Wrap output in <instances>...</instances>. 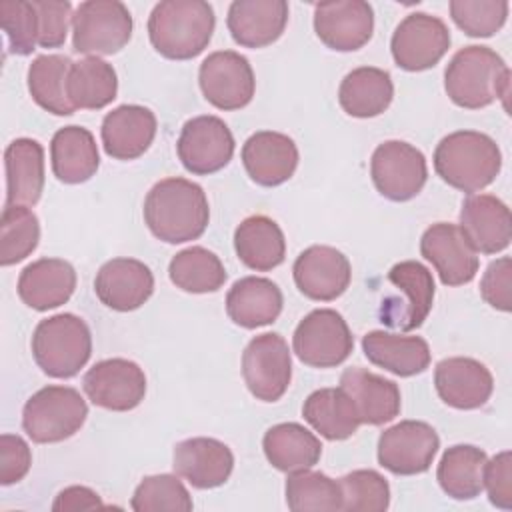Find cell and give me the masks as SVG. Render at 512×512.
Returning <instances> with one entry per match:
<instances>
[{
	"label": "cell",
	"instance_id": "obj_1",
	"mask_svg": "<svg viewBox=\"0 0 512 512\" xmlns=\"http://www.w3.org/2000/svg\"><path fill=\"white\" fill-rule=\"evenodd\" d=\"M144 222L148 230L166 244H182L204 234L210 208L208 198L192 180L164 178L144 198Z\"/></svg>",
	"mask_w": 512,
	"mask_h": 512
},
{
	"label": "cell",
	"instance_id": "obj_2",
	"mask_svg": "<svg viewBox=\"0 0 512 512\" xmlns=\"http://www.w3.org/2000/svg\"><path fill=\"white\" fill-rule=\"evenodd\" d=\"M216 26L212 4L204 0H162L148 18V38L168 60L196 58L210 44Z\"/></svg>",
	"mask_w": 512,
	"mask_h": 512
},
{
	"label": "cell",
	"instance_id": "obj_3",
	"mask_svg": "<svg viewBox=\"0 0 512 512\" xmlns=\"http://www.w3.org/2000/svg\"><path fill=\"white\" fill-rule=\"evenodd\" d=\"M444 90L460 108H486L508 96V64L488 46H464L450 58L444 70Z\"/></svg>",
	"mask_w": 512,
	"mask_h": 512
},
{
	"label": "cell",
	"instance_id": "obj_4",
	"mask_svg": "<svg viewBox=\"0 0 512 512\" xmlns=\"http://www.w3.org/2000/svg\"><path fill=\"white\" fill-rule=\"evenodd\" d=\"M434 170L452 188L476 194L490 186L502 168L498 144L484 132L456 130L434 150Z\"/></svg>",
	"mask_w": 512,
	"mask_h": 512
},
{
	"label": "cell",
	"instance_id": "obj_5",
	"mask_svg": "<svg viewBox=\"0 0 512 512\" xmlns=\"http://www.w3.org/2000/svg\"><path fill=\"white\" fill-rule=\"evenodd\" d=\"M30 348L44 374L50 378H72L90 360L92 334L80 316L62 312L36 324Z\"/></svg>",
	"mask_w": 512,
	"mask_h": 512
},
{
	"label": "cell",
	"instance_id": "obj_6",
	"mask_svg": "<svg viewBox=\"0 0 512 512\" xmlns=\"http://www.w3.org/2000/svg\"><path fill=\"white\" fill-rule=\"evenodd\" d=\"M88 406L72 386H44L22 408V428L36 444H54L74 436L86 422Z\"/></svg>",
	"mask_w": 512,
	"mask_h": 512
},
{
	"label": "cell",
	"instance_id": "obj_7",
	"mask_svg": "<svg viewBox=\"0 0 512 512\" xmlns=\"http://www.w3.org/2000/svg\"><path fill=\"white\" fill-rule=\"evenodd\" d=\"M386 278L392 292L382 300L380 322L400 332L420 328L434 304L432 272L416 260H402L388 270Z\"/></svg>",
	"mask_w": 512,
	"mask_h": 512
},
{
	"label": "cell",
	"instance_id": "obj_8",
	"mask_svg": "<svg viewBox=\"0 0 512 512\" xmlns=\"http://www.w3.org/2000/svg\"><path fill=\"white\" fill-rule=\"evenodd\" d=\"M132 14L120 0H86L72 16V48L78 54L110 56L132 38Z\"/></svg>",
	"mask_w": 512,
	"mask_h": 512
},
{
	"label": "cell",
	"instance_id": "obj_9",
	"mask_svg": "<svg viewBox=\"0 0 512 512\" xmlns=\"http://www.w3.org/2000/svg\"><path fill=\"white\" fill-rule=\"evenodd\" d=\"M352 348V332L342 314L332 308L308 312L292 336L294 354L302 364L312 368L340 366L352 354Z\"/></svg>",
	"mask_w": 512,
	"mask_h": 512
},
{
	"label": "cell",
	"instance_id": "obj_10",
	"mask_svg": "<svg viewBox=\"0 0 512 512\" xmlns=\"http://www.w3.org/2000/svg\"><path fill=\"white\" fill-rule=\"evenodd\" d=\"M242 378L256 400H280L292 380L288 342L278 332L254 336L242 352Z\"/></svg>",
	"mask_w": 512,
	"mask_h": 512
},
{
	"label": "cell",
	"instance_id": "obj_11",
	"mask_svg": "<svg viewBox=\"0 0 512 512\" xmlns=\"http://www.w3.org/2000/svg\"><path fill=\"white\" fill-rule=\"evenodd\" d=\"M370 176L384 198L406 202L422 192L428 180V166L416 146L402 140H386L372 152Z\"/></svg>",
	"mask_w": 512,
	"mask_h": 512
},
{
	"label": "cell",
	"instance_id": "obj_12",
	"mask_svg": "<svg viewBox=\"0 0 512 512\" xmlns=\"http://www.w3.org/2000/svg\"><path fill=\"white\" fill-rule=\"evenodd\" d=\"M450 30L442 18L412 12L394 30L390 52L398 68L422 72L434 68L450 48Z\"/></svg>",
	"mask_w": 512,
	"mask_h": 512
},
{
	"label": "cell",
	"instance_id": "obj_13",
	"mask_svg": "<svg viewBox=\"0 0 512 512\" xmlns=\"http://www.w3.org/2000/svg\"><path fill=\"white\" fill-rule=\"evenodd\" d=\"M204 98L218 110H240L254 98L256 80L246 56L234 50L208 54L198 68Z\"/></svg>",
	"mask_w": 512,
	"mask_h": 512
},
{
	"label": "cell",
	"instance_id": "obj_14",
	"mask_svg": "<svg viewBox=\"0 0 512 512\" xmlns=\"http://www.w3.org/2000/svg\"><path fill=\"white\" fill-rule=\"evenodd\" d=\"M440 448L436 430L422 420H402L378 438V464L396 476L426 472Z\"/></svg>",
	"mask_w": 512,
	"mask_h": 512
},
{
	"label": "cell",
	"instance_id": "obj_15",
	"mask_svg": "<svg viewBox=\"0 0 512 512\" xmlns=\"http://www.w3.org/2000/svg\"><path fill=\"white\" fill-rule=\"evenodd\" d=\"M176 152L188 172L208 176L222 170L232 160L234 136L222 118L212 114L196 116L184 122Z\"/></svg>",
	"mask_w": 512,
	"mask_h": 512
},
{
	"label": "cell",
	"instance_id": "obj_16",
	"mask_svg": "<svg viewBox=\"0 0 512 512\" xmlns=\"http://www.w3.org/2000/svg\"><path fill=\"white\" fill-rule=\"evenodd\" d=\"M82 388L94 406L128 412L146 396V374L128 358H106L84 374Z\"/></svg>",
	"mask_w": 512,
	"mask_h": 512
},
{
	"label": "cell",
	"instance_id": "obj_17",
	"mask_svg": "<svg viewBox=\"0 0 512 512\" xmlns=\"http://www.w3.org/2000/svg\"><path fill=\"white\" fill-rule=\"evenodd\" d=\"M420 254L434 266L444 286H462L478 272V252L470 246L460 226L436 222L420 238Z\"/></svg>",
	"mask_w": 512,
	"mask_h": 512
},
{
	"label": "cell",
	"instance_id": "obj_18",
	"mask_svg": "<svg viewBox=\"0 0 512 512\" xmlns=\"http://www.w3.org/2000/svg\"><path fill=\"white\" fill-rule=\"evenodd\" d=\"M314 32L336 52L362 48L374 32V10L364 0H332L314 6Z\"/></svg>",
	"mask_w": 512,
	"mask_h": 512
},
{
	"label": "cell",
	"instance_id": "obj_19",
	"mask_svg": "<svg viewBox=\"0 0 512 512\" xmlns=\"http://www.w3.org/2000/svg\"><path fill=\"white\" fill-rule=\"evenodd\" d=\"M296 288L310 300L330 302L346 292L352 280L348 258L324 244L308 246L298 254L292 266Z\"/></svg>",
	"mask_w": 512,
	"mask_h": 512
},
{
	"label": "cell",
	"instance_id": "obj_20",
	"mask_svg": "<svg viewBox=\"0 0 512 512\" xmlns=\"http://www.w3.org/2000/svg\"><path fill=\"white\" fill-rule=\"evenodd\" d=\"M94 292L104 306L116 312H132L152 296L154 274L136 258H112L96 272Z\"/></svg>",
	"mask_w": 512,
	"mask_h": 512
},
{
	"label": "cell",
	"instance_id": "obj_21",
	"mask_svg": "<svg viewBox=\"0 0 512 512\" xmlns=\"http://www.w3.org/2000/svg\"><path fill=\"white\" fill-rule=\"evenodd\" d=\"M434 386L444 404L456 410H474L490 400L494 378L480 360L452 356L436 364Z\"/></svg>",
	"mask_w": 512,
	"mask_h": 512
},
{
	"label": "cell",
	"instance_id": "obj_22",
	"mask_svg": "<svg viewBox=\"0 0 512 512\" xmlns=\"http://www.w3.org/2000/svg\"><path fill=\"white\" fill-rule=\"evenodd\" d=\"M460 230L480 254H498L510 246V208L494 194H468L460 208Z\"/></svg>",
	"mask_w": 512,
	"mask_h": 512
},
{
	"label": "cell",
	"instance_id": "obj_23",
	"mask_svg": "<svg viewBox=\"0 0 512 512\" xmlns=\"http://www.w3.org/2000/svg\"><path fill=\"white\" fill-rule=\"evenodd\" d=\"M174 472L198 490H210L222 486L234 468L232 450L206 436L186 438L174 446L172 454Z\"/></svg>",
	"mask_w": 512,
	"mask_h": 512
},
{
	"label": "cell",
	"instance_id": "obj_24",
	"mask_svg": "<svg viewBox=\"0 0 512 512\" xmlns=\"http://www.w3.org/2000/svg\"><path fill=\"white\" fill-rule=\"evenodd\" d=\"M242 164L246 174L258 186H280L290 180L298 168V148L282 132H254L242 146Z\"/></svg>",
	"mask_w": 512,
	"mask_h": 512
},
{
	"label": "cell",
	"instance_id": "obj_25",
	"mask_svg": "<svg viewBox=\"0 0 512 512\" xmlns=\"http://www.w3.org/2000/svg\"><path fill=\"white\" fill-rule=\"evenodd\" d=\"M156 128L158 122L150 108L138 104L116 106L102 120L104 152L114 160H136L154 142Z\"/></svg>",
	"mask_w": 512,
	"mask_h": 512
},
{
	"label": "cell",
	"instance_id": "obj_26",
	"mask_svg": "<svg viewBox=\"0 0 512 512\" xmlns=\"http://www.w3.org/2000/svg\"><path fill=\"white\" fill-rule=\"evenodd\" d=\"M288 12L284 0H234L228 8L226 26L236 44L264 48L282 36Z\"/></svg>",
	"mask_w": 512,
	"mask_h": 512
},
{
	"label": "cell",
	"instance_id": "obj_27",
	"mask_svg": "<svg viewBox=\"0 0 512 512\" xmlns=\"http://www.w3.org/2000/svg\"><path fill=\"white\" fill-rule=\"evenodd\" d=\"M76 288V270L62 258H40L30 262L18 276L20 300L38 312L58 308L70 300Z\"/></svg>",
	"mask_w": 512,
	"mask_h": 512
},
{
	"label": "cell",
	"instance_id": "obj_28",
	"mask_svg": "<svg viewBox=\"0 0 512 512\" xmlns=\"http://www.w3.org/2000/svg\"><path fill=\"white\" fill-rule=\"evenodd\" d=\"M340 388L354 402L362 424L382 426L400 414V388L394 380L354 366L342 372Z\"/></svg>",
	"mask_w": 512,
	"mask_h": 512
},
{
	"label": "cell",
	"instance_id": "obj_29",
	"mask_svg": "<svg viewBox=\"0 0 512 512\" xmlns=\"http://www.w3.org/2000/svg\"><path fill=\"white\" fill-rule=\"evenodd\" d=\"M4 206H34L44 190V148L34 138H16L4 150Z\"/></svg>",
	"mask_w": 512,
	"mask_h": 512
},
{
	"label": "cell",
	"instance_id": "obj_30",
	"mask_svg": "<svg viewBox=\"0 0 512 512\" xmlns=\"http://www.w3.org/2000/svg\"><path fill=\"white\" fill-rule=\"evenodd\" d=\"M284 306L282 290L262 276H244L226 294V314L240 328H260L272 324Z\"/></svg>",
	"mask_w": 512,
	"mask_h": 512
},
{
	"label": "cell",
	"instance_id": "obj_31",
	"mask_svg": "<svg viewBox=\"0 0 512 512\" xmlns=\"http://www.w3.org/2000/svg\"><path fill=\"white\" fill-rule=\"evenodd\" d=\"M364 356L400 378L422 374L430 366V346L422 336L372 330L362 336Z\"/></svg>",
	"mask_w": 512,
	"mask_h": 512
},
{
	"label": "cell",
	"instance_id": "obj_32",
	"mask_svg": "<svg viewBox=\"0 0 512 512\" xmlns=\"http://www.w3.org/2000/svg\"><path fill=\"white\" fill-rule=\"evenodd\" d=\"M50 160L52 172L60 182L82 184L90 180L100 166V154L92 132L74 124L56 130L50 142Z\"/></svg>",
	"mask_w": 512,
	"mask_h": 512
},
{
	"label": "cell",
	"instance_id": "obj_33",
	"mask_svg": "<svg viewBox=\"0 0 512 512\" xmlns=\"http://www.w3.org/2000/svg\"><path fill=\"white\" fill-rule=\"evenodd\" d=\"M238 260L256 272H268L284 262L286 238L282 228L264 214L244 218L234 230Z\"/></svg>",
	"mask_w": 512,
	"mask_h": 512
},
{
	"label": "cell",
	"instance_id": "obj_34",
	"mask_svg": "<svg viewBox=\"0 0 512 512\" xmlns=\"http://www.w3.org/2000/svg\"><path fill=\"white\" fill-rule=\"evenodd\" d=\"M394 98V84L386 70L360 66L344 76L338 88V102L348 116L374 118L388 110Z\"/></svg>",
	"mask_w": 512,
	"mask_h": 512
},
{
	"label": "cell",
	"instance_id": "obj_35",
	"mask_svg": "<svg viewBox=\"0 0 512 512\" xmlns=\"http://www.w3.org/2000/svg\"><path fill=\"white\" fill-rule=\"evenodd\" d=\"M262 448L266 460L286 474L312 468L322 456L320 440L298 422L270 426L262 438Z\"/></svg>",
	"mask_w": 512,
	"mask_h": 512
},
{
	"label": "cell",
	"instance_id": "obj_36",
	"mask_svg": "<svg viewBox=\"0 0 512 512\" xmlns=\"http://www.w3.org/2000/svg\"><path fill=\"white\" fill-rule=\"evenodd\" d=\"M304 420L326 440H346L362 424L350 396L338 388H320L302 404Z\"/></svg>",
	"mask_w": 512,
	"mask_h": 512
},
{
	"label": "cell",
	"instance_id": "obj_37",
	"mask_svg": "<svg viewBox=\"0 0 512 512\" xmlns=\"http://www.w3.org/2000/svg\"><path fill=\"white\" fill-rule=\"evenodd\" d=\"M118 94V76L112 64L98 56L72 62L66 78V96L74 108L100 110Z\"/></svg>",
	"mask_w": 512,
	"mask_h": 512
},
{
	"label": "cell",
	"instance_id": "obj_38",
	"mask_svg": "<svg viewBox=\"0 0 512 512\" xmlns=\"http://www.w3.org/2000/svg\"><path fill=\"white\" fill-rule=\"evenodd\" d=\"M488 456L472 444H456L444 450L436 480L446 496L454 500H472L484 490L482 472Z\"/></svg>",
	"mask_w": 512,
	"mask_h": 512
},
{
	"label": "cell",
	"instance_id": "obj_39",
	"mask_svg": "<svg viewBox=\"0 0 512 512\" xmlns=\"http://www.w3.org/2000/svg\"><path fill=\"white\" fill-rule=\"evenodd\" d=\"M72 60L62 54H42L28 66V92L32 100L54 116L74 114V106L66 96V78Z\"/></svg>",
	"mask_w": 512,
	"mask_h": 512
},
{
	"label": "cell",
	"instance_id": "obj_40",
	"mask_svg": "<svg viewBox=\"0 0 512 512\" xmlns=\"http://www.w3.org/2000/svg\"><path fill=\"white\" fill-rule=\"evenodd\" d=\"M168 276L176 288L190 294L216 292L228 278L222 260L202 246H190L174 254L168 264Z\"/></svg>",
	"mask_w": 512,
	"mask_h": 512
},
{
	"label": "cell",
	"instance_id": "obj_41",
	"mask_svg": "<svg viewBox=\"0 0 512 512\" xmlns=\"http://www.w3.org/2000/svg\"><path fill=\"white\" fill-rule=\"evenodd\" d=\"M284 492L286 504L292 512L342 510L340 482L310 468L288 472Z\"/></svg>",
	"mask_w": 512,
	"mask_h": 512
},
{
	"label": "cell",
	"instance_id": "obj_42",
	"mask_svg": "<svg viewBox=\"0 0 512 512\" xmlns=\"http://www.w3.org/2000/svg\"><path fill=\"white\" fill-rule=\"evenodd\" d=\"M38 240V216L28 206H4L0 218V264L22 262L36 250Z\"/></svg>",
	"mask_w": 512,
	"mask_h": 512
},
{
	"label": "cell",
	"instance_id": "obj_43",
	"mask_svg": "<svg viewBox=\"0 0 512 512\" xmlns=\"http://www.w3.org/2000/svg\"><path fill=\"white\" fill-rule=\"evenodd\" d=\"M192 498L178 474H154L136 486L130 508L136 512H190Z\"/></svg>",
	"mask_w": 512,
	"mask_h": 512
},
{
	"label": "cell",
	"instance_id": "obj_44",
	"mask_svg": "<svg viewBox=\"0 0 512 512\" xmlns=\"http://www.w3.org/2000/svg\"><path fill=\"white\" fill-rule=\"evenodd\" d=\"M342 510L384 512L390 506V486L376 470H352L340 480Z\"/></svg>",
	"mask_w": 512,
	"mask_h": 512
},
{
	"label": "cell",
	"instance_id": "obj_45",
	"mask_svg": "<svg viewBox=\"0 0 512 512\" xmlns=\"http://www.w3.org/2000/svg\"><path fill=\"white\" fill-rule=\"evenodd\" d=\"M508 8L506 0H452L450 16L464 34L490 38L506 24Z\"/></svg>",
	"mask_w": 512,
	"mask_h": 512
},
{
	"label": "cell",
	"instance_id": "obj_46",
	"mask_svg": "<svg viewBox=\"0 0 512 512\" xmlns=\"http://www.w3.org/2000/svg\"><path fill=\"white\" fill-rule=\"evenodd\" d=\"M0 26L6 32L8 48L16 56H28L38 44V14L28 0H2Z\"/></svg>",
	"mask_w": 512,
	"mask_h": 512
},
{
	"label": "cell",
	"instance_id": "obj_47",
	"mask_svg": "<svg viewBox=\"0 0 512 512\" xmlns=\"http://www.w3.org/2000/svg\"><path fill=\"white\" fill-rule=\"evenodd\" d=\"M38 14V46L60 48L72 24V4L68 0H32Z\"/></svg>",
	"mask_w": 512,
	"mask_h": 512
},
{
	"label": "cell",
	"instance_id": "obj_48",
	"mask_svg": "<svg viewBox=\"0 0 512 512\" xmlns=\"http://www.w3.org/2000/svg\"><path fill=\"white\" fill-rule=\"evenodd\" d=\"M482 482L488 492V500L502 510L512 508V454L510 450L498 452L484 464Z\"/></svg>",
	"mask_w": 512,
	"mask_h": 512
},
{
	"label": "cell",
	"instance_id": "obj_49",
	"mask_svg": "<svg viewBox=\"0 0 512 512\" xmlns=\"http://www.w3.org/2000/svg\"><path fill=\"white\" fill-rule=\"evenodd\" d=\"M512 262L508 256L492 260L480 280V294L486 304L500 312H510L512 308Z\"/></svg>",
	"mask_w": 512,
	"mask_h": 512
},
{
	"label": "cell",
	"instance_id": "obj_50",
	"mask_svg": "<svg viewBox=\"0 0 512 512\" xmlns=\"http://www.w3.org/2000/svg\"><path fill=\"white\" fill-rule=\"evenodd\" d=\"M32 466L28 442L18 434L0 436V484L10 486L20 482Z\"/></svg>",
	"mask_w": 512,
	"mask_h": 512
},
{
	"label": "cell",
	"instance_id": "obj_51",
	"mask_svg": "<svg viewBox=\"0 0 512 512\" xmlns=\"http://www.w3.org/2000/svg\"><path fill=\"white\" fill-rule=\"evenodd\" d=\"M94 508H104L100 496L88 488V486H68L58 492L52 510H94Z\"/></svg>",
	"mask_w": 512,
	"mask_h": 512
}]
</instances>
